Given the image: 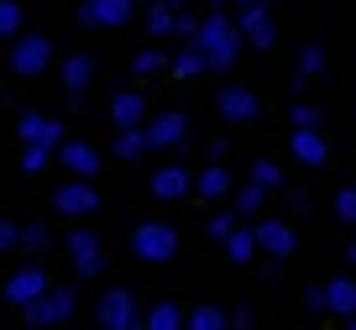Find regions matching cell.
Returning <instances> with one entry per match:
<instances>
[{
  "mask_svg": "<svg viewBox=\"0 0 356 330\" xmlns=\"http://www.w3.org/2000/svg\"><path fill=\"white\" fill-rule=\"evenodd\" d=\"M142 152H147V132H142V126H126V132H115V157L136 163Z\"/></svg>",
  "mask_w": 356,
  "mask_h": 330,
  "instance_id": "cell-27",
  "label": "cell"
},
{
  "mask_svg": "<svg viewBox=\"0 0 356 330\" xmlns=\"http://www.w3.org/2000/svg\"><path fill=\"white\" fill-rule=\"evenodd\" d=\"M0 37H22V6H16V0H0Z\"/></svg>",
  "mask_w": 356,
  "mask_h": 330,
  "instance_id": "cell-31",
  "label": "cell"
},
{
  "mask_svg": "<svg viewBox=\"0 0 356 330\" xmlns=\"http://www.w3.org/2000/svg\"><path fill=\"white\" fill-rule=\"evenodd\" d=\"M142 320H147V330H184V325H189V315H184L178 304H168V299H157Z\"/></svg>",
  "mask_w": 356,
  "mask_h": 330,
  "instance_id": "cell-20",
  "label": "cell"
},
{
  "mask_svg": "<svg viewBox=\"0 0 356 330\" xmlns=\"http://www.w3.org/2000/svg\"><path fill=\"white\" fill-rule=\"evenodd\" d=\"M293 126H320V110L314 105H293Z\"/></svg>",
  "mask_w": 356,
  "mask_h": 330,
  "instance_id": "cell-40",
  "label": "cell"
},
{
  "mask_svg": "<svg viewBox=\"0 0 356 330\" xmlns=\"http://www.w3.org/2000/svg\"><path fill=\"white\" fill-rule=\"evenodd\" d=\"M126 330H147V320H136V325H126Z\"/></svg>",
  "mask_w": 356,
  "mask_h": 330,
  "instance_id": "cell-42",
  "label": "cell"
},
{
  "mask_svg": "<svg viewBox=\"0 0 356 330\" xmlns=\"http://www.w3.org/2000/svg\"><path fill=\"white\" fill-rule=\"evenodd\" d=\"M68 257H74L79 278H100V267H105V252H100V236L95 231H74L68 236Z\"/></svg>",
  "mask_w": 356,
  "mask_h": 330,
  "instance_id": "cell-9",
  "label": "cell"
},
{
  "mask_svg": "<svg viewBox=\"0 0 356 330\" xmlns=\"http://www.w3.org/2000/svg\"><path fill=\"white\" fill-rule=\"evenodd\" d=\"M142 132H147V147H184V136H189V121H184L178 110H168V116L147 121Z\"/></svg>",
  "mask_w": 356,
  "mask_h": 330,
  "instance_id": "cell-14",
  "label": "cell"
},
{
  "mask_svg": "<svg viewBox=\"0 0 356 330\" xmlns=\"http://www.w3.org/2000/svg\"><path fill=\"white\" fill-rule=\"evenodd\" d=\"M215 105H220V116H225L231 126H246V121H257V95H252L246 84H225Z\"/></svg>",
  "mask_w": 356,
  "mask_h": 330,
  "instance_id": "cell-13",
  "label": "cell"
},
{
  "mask_svg": "<svg viewBox=\"0 0 356 330\" xmlns=\"http://www.w3.org/2000/svg\"><path fill=\"white\" fill-rule=\"evenodd\" d=\"M58 163H63L74 178H95L100 173V152H95L89 142H63L58 147Z\"/></svg>",
  "mask_w": 356,
  "mask_h": 330,
  "instance_id": "cell-15",
  "label": "cell"
},
{
  "mask_svg": "<svg viewBox=\"0 0 356 330\" xmlns=\"http://www.w3.org/2000/svg\"><path fill=\"white\" fill-rule=\"evenodd\" d=\"M257 242H262V252H267V257H278V262H289L293 246H299V242H293V231L283 226V220H262V226H257Z\"/></svg>",
  "mask_w": 356,
  "mask_h": 330,
  "instance_id": "cell-17",
  "label": "cell"
},
{
  "mask_svg": "<svg viewBox=\"0 0 356 330\" xmlns=\"http://www.w3.org/2000/svg\"><path fill=\"white\" fill-rule=\"evenodd\" d=\"M231 231H236V210H220V215L210 220V236L215 242H231Z\"/></svg>",
  "mask_w": 356,
  "mask_h": 330,
  "instance_id": "cell-34",
  "label": "cell"
},
{
  "mask_svg": "<svg viewBox=\"0 0 356 330\" xmlns=\"http://www.w3.org/2000/svg\"><path fill=\"white\" fill-rule=\"evenodd\" d=\"M58 74H63L68 95H84V84H89V79H95V63H89L84 53H74V58H63V68H58Z\"/></svg>",
  "mask_w": 356,
  "mask_h": 330,
  "instance_id": "cell-21",
  "label": "cell"
},
{
  "mask_svg": "<svg viewBox=\"0 0 356 330\" xmlns=\"http://www.w3.org/2000/svg\"><path fill=\"white\" fill-rule=\"evenodd\" d=\"M22 246L42 252V246H47V226H22Z\"/></svg>",
  "mask_w": 356,
  "mask_h": 330,
  "instance_id": "cell-38",
  "label": "cell"
},
{
  "mask_svg": "<svg viewBox=\"0 0 356 330\" xmlns=\"http://www.w3.org/2000/svg\"><path fill=\"white\" fill-rule=\"evenodd\" d=\"M131 252L142 257V262H168V257L178 252V231L163 226V220H142L131 231Z\"/></svg>",
  "mask_w": 356,
  "mask_h": 330,
  "instance_id": "cell-2",
  "label": "cell"
},
{
  "mask_svg": "<svg viewBox=\"0 0 356 330\" xmlns=\"http://www.w3.org/2000/svg\"><path fill=\"white\" fill-rule=\"evenodd\" d=\"M173 26H178V6L152 0V6H147V32L152 37H173Z\"/></svg>",
  "mask_w": 356,
  "mask_h": 330,
  "instance_id": "cell-23",
  "label": "cell"
},
{
  "mask_svg": "<svg viewBox=\"0 0 356 330\" xmlns=\"http://www.w3.org/2000/svg\"><path fill=\"white\" fill-rule=\"evenodd\" d=\"M47 288H53V283H47V273H42V267H22V273H11V278H6V299H11L16 309L37 304V299H42Z\"/></svg>",
  "mask_w": 356,
  "mask_h": 330,
  "instance_id": "cell-10",
  "label": "cell"
},
{
  "mask_svg": "<svg viewBox=\"0 0 356 330\" xmlns=\"http://www.w3.org/2000/svg\"><path fill=\"white\" fill-rule=\"evenodd\" d=\"M168 68H173L178 79H200V74H204V68H210V63H204L200 42H184V47H178V53H173V63H168Z\"/></svg>",
  "mask_w": 356,
  "mask_h": 330,
  "instance_id": "cell-22",
  "label": "cell"
},
{
  "mask_svg": "<svg viewBox=\"0 0 356 330\" xmlns=\"http://www.w3.org/2000/svg\"><path fill=\"white\" fill-rule=\"evenodd\" d=\"M257 252H262L257 231H241V226H236V231H231V242H225V257H231V262H252Z\"/></svg>",
  "mask_w": 356,
  "mask_h": 330,
  "instance_id": "cell-26",
  "label": "cell"
},
{
  "mask_svg": "<svg viewBox=\"0 0 356 330\" xmlns=\"http://www.w3.org/2000/svg\"><path fill=\"white\" fill-rule=\"evenodd\" d=\"M136 0H79V26H126Z\"/></svg>",
  "mask_w": 356,
  "mask_h": 330,
  "instance_id": "cell-5",
  "label": "cell"
},
{
  "mask_svg": "<svg viewBox=\"0 0 356 330\" xmlns=\"http://www.w3.org/2000/svg\"><path fill=\"white\" fill-rule=\"evenodd\" d=\"M11 246H22V226H16V220H0V252H11Z\"/></svg>",
  "mask_w": 356,
  "mask_h": 330,
  "instance_id": "cell-37",
  "label": "cell"
},
{
  "mask_svg": "<svg viewBox=\"0 0 356 330\" xmlns=\"http://www.w3.org/2000/svg\"><path fill=\"white\" fill-rule=\"evenodd\" d=\"M246 173H252V184H262V189H283V184H289V178H283V168H278V163H267V157H257Z\"/></svg>",
  "mask_w": 356,
  "mask_h": 330,
  "instance_id": "cell-28",
  "label": "cell"
},
{
  "mask_svg": "<svg viewBox=\"0 0 356 330\" xmlns=\"http://www.w3.org/2000/svg\"><path fill=\"white\" fill-rule=\"evenodd\" d=\"M236 26H241V37H246L252 47H273V42H278V26H273V11H267V0H257V6H241Z\"/></svg>",
  "mask_w": 356,
  "mask_h": 330,
  "instance_id": "cell-7",
  "label": "cell"
},
{
  "mask_svg": "<svg viewBox=\"0 0 356 330\" xmlns=\"http://www.w3.org/2000/svg\"><path fill=\"white\" fill-rule=\"evenodd\" d=\"M74 304H79V294H74V288H47V294L37 299V304H26L22 315H26V325H37V330H42V325H63V320L74 315Z\"/></svg>",
  "mask_w": 356,
  "mask_h": 330,
  "instance_id": "cell-3",
  "label": "cell"
},
{
  "mask_svg": "<svg viewBox=\"0 0 356 330\" xmlns=\"http://www.w3.org/2000/svg\"><path fill=\"white\" fill-rule=\"evenodd\" d=\"M53 210H63V215L84 220V215H95V210H100V194H95V184H89V178H74V184H58Z\"/></svg>",
  "mask_w": 356,
  "mask_h": 330,
  "instance_id": "cell-6",
  "label": "cell"
},
{
  "mask_svg": "<svg viewBox=\"0 0 356 330\" xmlns=\"http://www.w3.org/2000/svg\"><path fill=\"white\" fill-rule=\"evenodd\" d=\"M194 194H200V199H220V194H231V168H220V163L200 168V173H194Z\"/></svg>",
  "mask_w": 356,
  "mask_h": 330,
  "instance_id": "cell-19",
  "label": "cell"
},
{
  "mask_svg": "<svg viewBox=\"0 0 356 330\" xmlns=\"http://www.w3.org/2000/svg\"><path fill=\"white\" fill-rule=\"evenodd\" d=\"M163 63H173V58H168L163 47H142V53L131 58V68H136V74H157V68H163Z\"/></svg>",
  "mask_w": 356,
  "mask_h": 330,
  "instance_id": "cell-32",
  "label": "cell"
},
{
  "mask_svg": "<svg viewBox=\"0 0 356 330\" xmlns=\"http://www.w3.org/2000/svg\"><path fill=\"white\" fill-rule=\"evenodd\" d=\"M194 32H200V22H194L189 11H178V26H173V37H194Z\"/></svg>",
  "mask_w": 356,
  "mask_h": 330,
  "instance_id": "cell-41",
  "label": "cell"
},
{
  "mask_svg": "<svg viewBox=\"0 0 356 330\" xmlns=\"http://www.w3.org/2000/svg\"><path fill=\"white\" fill-rule=\"evenodd\" d=\"M53 152H58V147H37V142H26V152H22V173H42V168L53 163Z\"/></svg>",
  "mask_w": 356,
  "mask_h": 330,
  "instance_id": "cell-30",
  "label": "cell"
},
{
  "mask_svg": "<svg viewBox=\"0 0 356 330\" xmlns=\"http://www.w3.org/2000/svg\"><path fill=\"white\" fill-rule=\"evenodd\" d=\"M189 189H194V173L184 163H168V168H157V173H152V194L157 199H184Z\"/></svg>",
  "mask_w": 356,
  "mask_h": 330,
  "instance_id": "cell-16",
  "label": "cell"
},
{
  "mask_svg": "<svg viewBox=\"0 0 356 330\" xmlns=\"http://www.w3.org/2000/svg\"><path fill=\"white\" fill-rule=\"evenodd\" d=\"M136 6H152V0H136Z\"/></svg>",
  "mask_w": 356,
  "mask_h": 330,
  "instance_id": "cell-46",
  "label": "cell"
},
{
  "mask_svg": "<svg viewBox=\"0 0 356 330\" xmlns=\"http://www.w3.org/2000/svg\"><path fill=\"white\" fill-rule=\"evenodd\" d=\"M330 315H341V320L356 315V283L351 278H330Z\"/></svg>",
  "mask_w": 356,
  "mask_h": 330,
  "instance_id": "cell-24",
  "label": "cell"
},
{
  "mask_svg": "<svg viewBox=\"0 0 356 330\" xmlns=\"http://www.w3.org/2000/svg\"><path fill=\"white\" fill-rule=\"evenodd\" d=\"M225 315H231V330H252V304H236V309H225Z\"/></svg>",
  "mask_w": 356,
  "mask_h": 330,
  "instance_id": "cell-39",
  "label": "cell"
},
{
  "mask_svg": "<svg viewBox=\"0 0 356 330\" xmlns=\"http://www.w3.org/2000/svg\"><path fill=\"white\" fill-rule=\"evenodd\" d=\"M184 330H231V315L220 304H200V309H189V325Z\"/></svg>",
  "mask_w": 356,
  "mask_h": 330,
  "instance_id": "cell-25",
  "label": "cell"
},
{
  "mask_svg": "<svg viewBox=\"0 0 356 330\" xmlns=\"http://www.w3.org/2000/svg\"><path fill=\"white\" fill-rule=\"evenodd\" d=\"M346 330H356V315H351V320H346Z\"/></svg>",
  "mask_w": 356,
  "mask_h": 330,
  "instance_id": "cell-44",
  "label": "cell"
},
{
  "mask_svg": "<svg viewBox=\"0 0 356 330\" xmlns=\"http://www.w3.org/2000/svg\"><path fill=\"white\" fill-rule=\"evenodd\" d=\"M47 63H53V42H47L42 32H26V37H16V42H11V68H16V74L37 79Z\"/></svg>",
  "mask_w": 356,
  "mask_h": 330,
  "instance_id": "cell-4",
  "label": "cell"
},
{
  "mask_svg": "<svg viewBox=\"0 0 356 330\" xmlns=\"http://www.w3.org/2000/svg\"><path fill=\"white\" fill-rule=\"evenodd\" d=\"M304 304H309L314 315H330V283H314V288H309V299H304Z\"/></svg>",
  "mask_w": 356,
  "mask_h": 330,
  "instance_id": "cell-36",
  "label": "cell"
},
{
  "mask_svg": "<svg viewBox=\"0 0 356 330\" xmlns=\"http://www.w3.org/2000/svg\"><path fill=\"white\" fill-rule=\"evenodd\" d=\"M299 74H304V79L325 74V47H320V42H309V47H304V53H299Z\"/></svg>",
  "mask_w": 356,
  "mask_h": 330,
  "instance_id": "cell-33",
  "label": "cell"
},
{
  "mask_svg": "<svg viewBox=\"0 0 356 330\" xmlns=\"http://www.w3.org/2000/svg\"><path fill=\"white\" fill-rule=\"evenodd\" d=\"M262 205H267V189L246 178V184L236 189V215H252V210H262Z\"/></svg>",
  "mask_w": 356,
  "mask_h": 330,
  "instance_id": "cell-29",
  "label": "cell"
},
{
  "mask_svg": "<svg viewBox=\"0 0 356 330\" xmlns=\"http://www.w3.org/2000/svg\"><path fill=\"white\" fill-rule=\"evenodd\" d=\"M189 42H200V53H204V63H210V68H231L236 58H241V42H246V37H241V26H236L231 16L210 11Z\"/></svg>",
  "mask_w": 356,
  "mask_h": 330,
  "instance_id": "cell-1",
  "label": "cell"
},
{
  "mask_svg": "<svg viewBox=\"0 0 356 330\" xmlns=\"http://www.w3.org/2000/svg\"><path fill=\"white\" fill-rule=\"evenodd\" d=\"M236 6H257V0H236Z\"/></svg>",
  "mask_w": 356,
  "mask_h": 330,
  "instance_id": "cell-45",
  "label": "cell"
},
{
  "mask_svg": "<svg viewBox=\"0 0 356 330\" xmlns=\"http://www.w3.org/2000/svg\"><path fill=\"white\" fill-rule=\"evenodd\" d=\"M289 152L299 157L304 168H320L325 157H330V142L320 136V126H293V136H289Z\"/></svg>",
  "mask_w": 356,
  "mask_h": 330,
  "instance_id": "cell-12",
  "label": "cell"
},
{
  "mask_svg": "<svg viewBox=\"0 0 356 330\" xmlns=\"http://www.w3.org/2000/svg\"><path fill=\"white\" fill-rule=\"evenodd\" d=\"M16 136L22 142H37V147H63V121H53V116H37V110H26L22 121H16Z\"/></svg>",
  "mask_w": 356,
  "mask_h": 330,
  "instance_id": "cell-11",
  "label": "cell"
},
{
  "mask_svg": "<svg viewBox=\"0 0 356 330\" xmlns=\"http://www.w3.org/2000/svg\"><path fill=\"white\" fill-rule=\"evenodd\" d=\"M136 294L131 288H111V294H100V325L105 330H126V325H136Z\"/></svg>",
  "mask_w": 356,
  "mask_h": 330,
  "instance_id": "cell-8",
  "label": "cell"
},
{
  "mask_svg": "<svg viewBox=\"0 0 356 330\" xmlns=\"http://www.w3.org/2000/svg\"><path fill=\"white\" fill-rule=\"evenodd\" d=\"M111 121H115V132H126V126H147V100L136 95V89H121V95L111 100Z\"/></svg>",
  "mask_w": 356,
  "mask_h": 330,
  "instance_id": "cell-18",
  "label": "cell"
},
{
  "mask_svg": "<svg viewBox=\"0 0 356 330\" xmlns=\"http://www.w3.org/2000/svg\"><path fill=\"white\" fill-rule=\"evenodd\" d=\"M335 215H341L346 226H356V189H341V194H335Z\"/></svg>",
  "mask_w": 356,
  "mask_h": 330,
  "instance_id": "cell-35",
  "label": "cell"
},
{
  "mask_svg": "<svg viewBox=\"0 0 356 330\" xmlns=\"http://www.w3.org/2000/svg\"><path fill=\"white\" fill-rule=\"evenodd\" d=\"M346 257H351V267H356V242H351V252H346Z\"/></svg>",
  "mask_w": 356,
  "mask_h": 330,
  "instance_id": "cell-43",
  "label": "cell"
}]
</instances>
